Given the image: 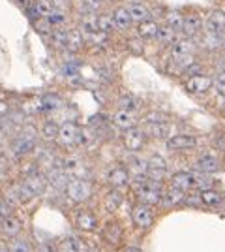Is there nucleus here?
<instances>
[{
    "label": "nucleus",
    "mask_w": 225,
    "mask_h": 252,
    "mask_svg": "<svg viewBox=\"0 0 225 252\" xmlns=\"http://www.w3.org/2000/svg\"><path fill=\"white\" fill-rule=\"evenodd\" d=\"M218 147H220L225 153V132L220 137H218Z\"/></svg>",
    "instance_id": "603ef678"
},
{
    "label": "nucleus",
    "mask_w": 225,
    "mask_h": 252,
    "mask_svg": "<svg viewBox=\"0 0 225 252\" xmlns=\"http://www.w3.org/2000/svg\"><path fill=\"white\" fill-rule=\"evenodd\" d=\"M126 168H128L129 175L135 181H145L147 179V171H149V160H143L135 153H131L126 160Z\"/></svg>",
    "instance_id": "ddd939ff"
},
{
    "label": "nucleus",
    "mask_w": 225,
    "mask_h": 252,
    "mask_svg": "<svg viewBox=\"0 0 225 252\" xmlns=\"http://www.w3.org/2000/svg\"><path fill=\"white\" fill-rule=\"evenodd\" d=\"M195 168H197V171H201V173L212 175V173H218L222 169V162H220V158L216 157L214 153H203L201 157L197 158Z\"/></svg>",
    "instance_id": "4468645a"
},
{
    "label": "nucleus",
    "mask_w": 225,
    "mask_h": 252,
    "mask_svg": "<svg viewBox=\"0 0 225 252\" xmlns=\"http://www.w3.org/2000/svg\"><path fill=\"white\" fill-rule=\"evenodd\" d=\"M107 179H109V185L113 187V189H126L131 185V175H129V171L126 166H115V168L109 169L107 173Z\"/></svg>",
    "instance_id": "f8f14e48"
},
{
    "label": "nucleus",
    "mask_w": 225,
    "mask_h": 252,
    "mask_svg": "<svg viewBox=\"0 0 225 252\" xmlns=\"http://www.w3.org/2000/svg\"><path fill=\"white\" fill-rule=\"evenodd\" d=\"M163 187L158 181H152V179H145V181H137L135 183V196L139 203H145V205H160L161 196H163Z\"/></svg>",
    "instance_id": "f257e3e1"
},
{
    "label": "nucleus",
    "mask_w": 225,
    "mask_h": 252,
    "mask_svg": "<svg viewBox=\"0 0 225 252\" xmlns=\"http://www.w3.org/2000/svg\"><path fill=\"white\" fill-rule=\"evenodd\" d=\"M49 21L53 23L54 27H62V25L68 21V13H64V11H58V10H53V13L49 15Z\"/></svg>",
    "instance_id": "de8ad7c7"
},
{
    "label": "nucleus",
    "mask_w": 225,
    "mask_h": 252,
    "mask_svg": "<svg viewBox=\"0 0 225 252\" xmlns=\"http://www.w3.org/2000/svg\"><path fill=\"white\" fill-rule=\"evenodd\" d=\"M169 51H171V57H190V55H195L197 45L193 42V38H188L182 34L175 38V42L169 45Z\"/></svg>",
    "instance_id": "1a4fd4ad"
},
{
    "label": "nucleus",
    "mask_w": 225,
    "mask_h": 252,
    "mask_svg": "<svg viewBox=\"0 0 225 252\" xmlns=\"http://www.w3.org/2000/svg\"><path fill=\"white\" fill-rule=\"evenodd\" d=\"M11 215V205L6 201V198L0 194V222L4 220L6 217H10Z\"/></svg>",
    "instance_id": "3c124183"
},
{
    "label": "nucleus",
    "mask_w": 225,
    "mask_h": 252,
    "mask_svg": "<svg viewBox=\"0 0 225 252\" xmlns=\"http://www.w3.org/2000/svg\"><path fill=\"white\" fill-rule=\"evenodd\" d=\"M8 249H10V252H32V245L28 243V239L17 235V237H11Z\"/></svg>",
    "instance_id": "ea45409f"
},
{
    "label": "nucleus",
    "mask_w": 225,
    "mask_h": 252,
    "mask_svg": "<svg viewBox=\"0 0 225 252\" xmlns=\"http://www.w3.org/2000/svg\"><path fill=\"white\" fill-rule=\"evenodd\" d=\"M62 169L68 175V179H88L90 177V168L85 164V160L79 157H66L62 160Z\"/></svg>",
    "instance_id": "39448f33"
},
{
    "label": "nucleus",
    "mask_w": 225,
    "mask_h": 252,
    "mask_svg": "<svg viewBox=\"0 0 225 252\" xmlns=\"http://www.w3.org/2000/svg\"><path fill=\"white\" fill-rule=\"evenodd\" d=\"M19 4H25V6H28V0H17Z\"/></svg>",
    "instance_id": "4d7b16f0"
},
{
    "label": "nucleus",
    "mask_w": 225,
    "mask_h": 252,
    "mask_svg": "<svg viewBox=\"0 0 225 252\" xmlns=\"http://www.w3.org/2000/svg\"><path fill=\"white\" fill-rule=\"evenodd\" d=\"M51 4H53L54 10L64 11V13H70V11H72V8H74L72 0H51Z\"/></svg>",
    "instance_id": "8fccbe9b"
},
{
    "label": "nucleus",
    "mask_w": 225,
    "mask_h": 252,
    "mask_svg": "<svg viewBox=\"0 0 225 252\" xmlns=\"http://www.w3.org/2000/svg\"><path fill=\"white\" fill-rule=\"evenodd\" d=\"M56 251L58 252H85V245L79 237L75 235H68L62 241L56 245Z\"/></svg>",
    "instance_id": "7c9ffc66"
},
{
    "label": "nucleus",
    "mask_w": 225,
    "mask_h": 252,
    "mask_svg": "<svg viewBox=\"0 0 225 252\" xmlns=\"http://www.w3.org/2000/svg\"><path fill=\"white\" fill-rule=\"evenodd\" d=\"M131 220L139 230H149L150 226L154 224V211L150 209V205L139 203L131 211Z\"/></svg>",
    "instance_id": "6e6552de"
},
{
    "label": "nucleus",
    "mask_w": 225,
    "mask_h": 252,
    "mask_svg": "<svg viewBox=\"0 0 225 252\" xmlns=\"http://www.w3.org/2000/svg\"><path fill=\"white\" fill-rule=\"evenodd\" d=\"M79 31L85 34V38H88L90 34H94L98 31V13H92V11H86L85 15L81 17L79 21Z\"/></svg>",
    "instance_id": "c756f323"
},
{
    "label": "nucleus",
    "mask_w": 225,
    "mask_h": 252,
    "mask_svg": "<svg viewBox=\"0 0 225 252\" xmlns=\"http://www.w3.org/2000/svg\"><path fill=\"white\" fill-rule=\"evenodd\" d=\"M58 130H60V126L56 125V123L47 121V123H43L42 128H40V136H42L43 141L51 143V141H56V139H58Z\"/></svg>",
    "instance_id": "72a5a7b5"
},
{
    "label": "nucleus",
    "mask_w": 225,
    "mask_h": 252,
    "mask_svg": "<svg viewBox=\"0 0 225 252\" xmlns=\"http://www.w3.org/2000/svg\"><path fill=\"white\" fill-rule=\"evenodd\" d=\"M212 85H214V77H210V75H206V74H197V75H190V77L186 79L184 89H186L190 94L203 96L212 89Z\"/></svg>",
    "instance_id": "423d86ee"
},
{
    "label": "nucleus",
    "mask_w": 225,
    "mask_h": 252,
    "mask_svg": "<svg viewBox=\"0 0 225 252\" xmlns=\"http://www.w3.org/2000/svg\"><path fill=\"white\" fill-rule=\"evenodd\" d=\"M81 126L74 123V121H68L64 125L60 126V130H58V143L66 149H74V147H79V143H81Z\"/></svg>",
    "instance_id": "7ed1b4c3"
},
{
    "label": "nucleus",
    "mask_w": 225,
    "mask_h": 252,
    "mask_svg": "<svg viewBox=\"0 0 225 252\" xmlns=\"http://www.w3.org/2000/svg\"><path fill=\"white\" fill-rule=\"evenodd\" d=\"M98 31L107 32V34H113V32L117 31L111 13H105V11H100L98 13Z\"/></svg>",
    "instance_id": "e433bc0d"
},
{
    "label": "nucleus",
    "mask_w": 225,
    "mask_h": 252,
    "mask_svg": "<svg viewBox=\"0 0 225 252\" xmlns=\"http://www.w3.org/2000/svg\"><path fill=\"white\" fill-rule=\"evenodd\" d=\"M222 107H224V109H225V96H224V105H222Z\"/></svg>",
    "instance_id": "bf43d9fd"
},
{
    "label": "nucleus",
    "mask_w": 225,
    "mask_h": 252,
    "mask_svg": "<svg viewBox=\"0 0 225 252\" xmlns=\"http://www.w3.org/2000/svg\"><path fill=\"white\" fill-rule=\"evenodd\" d=\"M184 198H186V192L175 189V187H169L167 190H163V196H161L160 205L161 207H165V209H169V207H176V205L184 203Z\"/></svg>",
    "instance_id": "b1692460"
},
{
    "label": "nucleus",
    "mask_w": 225,
    "mask_h": 252,
    "mask_svg": "<svg viewBox=\"0 0 225 252\" xmlns=\"http://www.w3.org/2000/svg\"><path fill=\"white\" fill-rule=\"evenodd\" d=\"M160 31V23L154 19H147L135 25V36L141 40H156V34Z\"/></svg>",
    "instance_id": "412c9836"
},
{
    "label": "nucleus",
    "mask_w": 225,
    "mask_h": 252,
    "mask_svg": "<svg viewBox=\"0 0 225 252\" xmlns=\"http://www.w3.org/2000/svg\"><path fill=\"white\" fill-rule=\"evenodd\" d=\"M176 36H178V32H175L173 29H169L167 25H160V31L156 34V40H158L160 45H171Z\"/></svg>",
    "instance_id": "4c0bfd02"
},
{
    "label": "nucleus",
    "mask_w": 225,
    "mask_h": 252,
    "mask_svg": "<svg viewBox=\"0 0 225 252\" xmlns=\"http://www.w3.org/2000/svg\"><path fill=\"white\" fill-rule=\"evenodd\" d=\"M85 11H92V13H100V10L103 8V0H81Z\"/></svg>",
    "instance_id": "49530a36"
},
{
    "label": "nucleus",
    "mask_w": 225,
    "mask_h": 252,
    "mask_svg": "<svg viewBox=\"0 0 225 252\" xmlns=\"http://www.w3.org/2000/svg\"><path fill=\"white\" fill-rule=\"evenodd\" d=\"M147 136L154 139H169L173 136V125L169 121L158 123V125H149V130H145Z\"/></svg>",
    "instance_id": "bb28decb"
},
{
    "label": "nucleus",
    "mask_w": 225,
    "mask_h": 252,
    "mask_svg": "<svg viewBox=\"0 0 225 252\" xmlns=\"http://www.w3.org/2000/svg\"><path fill=\"white\" fill-rule=\"evenodd\" d=\"M163 21L165 25L173 29L175 32H178V34H182V25H184V15L180 11L173 10V11H167L165 13V17H163Z\"/></svg>",
    "instance_id": "473e14b6"
},
{
    "label": "nucleus",
    "mask_w": 225,
    "mask_h": 252,
    "mask_svg": "<svg viewBox=\"0 0 225 252\" xmlns=\"http://www.w3.org/2000/svg\"><path fill=\"white\" fill-rule=\"evenodd\" d=\"M86 42L94 43V45H100V47H103V45H107L111 42V34L107 32H101V31H96L94 34H90L88 38H86Z\"/></svg>",
    "instance_id": "c03bdc74"
},
{
    "label": "nucleus",
    "mask_w": 225,
    "mask_h": 252,
    "mask_svg": "<svg viewBox=\"0 0 225 252\" xmlns=\"http://www.w3.org/2000/svg\"><path fill=\"white\" fill-rule=\"evenodd\" d=\"M137 121L139 119L135 115V111H128V109H118L117 113L113 115V123L120 130H128V128L137 126Z\"/></svg>",
    "instance_id": "5701e85b"
},
{
    "label": "nucleus",
    "mask_w": 225,
    "mask_h": 252,
    "mask_svg": "<svg viewBox=\"0 0 225 252\" xmlns=\"http://www.w3.org/2000/svg\"><path fill=\"white\" fill-rule=\"evenodd\" d=\"M128 11H129V15H131V21H133V25L147 21V19H152V10H150V8L147 6V4H145V2L129 4Z\"/></svg>",
    "instance_id": "a878e982"
},
{
    "label": "nucleus",
    "mask_w": 225,
    "mask_h": 252,
    "mask_svg": "<svg viewBox=\"0 0 225 252\" xmlns=\"http://www.w3.org/2000/svg\"><path fill=\"white\" fill-rule=\"evenodd\" d=\"M25 8H26V13L32 21L38 17H49L54 10L51 0H34L30 6H25Z\"/></svg>",
    "instance_id": "a211bd4d"
},
{
    "label": "nucleus",
    "mask_w": 225,
    "mask_h": 252,
    "mask_svg": "<svg viewBox=\"0 0 225 252\" xmlns=\"http://www.w3.org/2000/svg\"><path fill=\"white\" fill-rule=\"evenodd\" d=\"M147 177L152 179V181H158V183H163V179L167 177V162L161 155H152L149 158Z\"/></svg>",
    "instance_id": "9d476101"
},
{
    "label": "nucleus",
    "mask_w": 225,
    "mask_h": 252,
    "mask_svg": "<svg viewBox=\"0 0 225 252\" xmlns=\"http://www.w3.org/2000/svg\"><path fill=\"white\" fill-rule=\"evenodd\" d=\"M101 235H103V239H105L109 245L117 247V245H120V241H122V235H124V231H122V226H120L117 220H109L107 224L103 226V230H101Z\"/></svg>",
    "instance_id": "4be33fe9"
},
{
    "label": "nucleus",
    "mask_w": 225,
    "mask_h": 252,
    "mask_svg": "<svg viewBox=\"0 0 225 252\" xmlns=\"http://www.w3.org/2000/svg\"><path fill=\"white\" fill-rule=\"evenodd\" d=\"M220 40H222V47L225 49V31L222 32V34H220Z\"/></svg>",
    "instance_id": "6e6d98bb"
},
{
    "label": "nucleus",
    "mask_w": 225,
    "mask_h": 252,
    "mask_svg": "<svg viewBox=\"0 0 225 252\" xmlns=\"http://www.w3.org/2000/svg\"><path fill=\"white\" fill-rule=\"evenodd\" d=\"M167 143V149L169 151H175V153H180V151H192V149L197 147L199 139L192 134H175L169 139H165Z\"/></svg>",
    "instance_id": "0eeeda50"
},
{
    "label": "nucleus",
    "mask_w": 225,
    "mask_h": 252,
    "mask_svg": "<svg viewBox=\"0 0 225 252\" xmlns=\"http://www.w3.org/2000/svg\"><path fill=\"white\" fill-rule=\"evenodd\" d=\"M68 32L62 27H54V31L51 32L49 36V42L53 45L54 49H66V43H68Z\"/></svg>",
    "instance_id": "f704fd0d"
},
{
    "label": "nucleus",
    "mask_w": 225,
    "mask_h": 252,
    "mask_svg": "<svg viewBox=\"0 0 225 252\" xmlns=\"http://www.w3.org/2000/svg\"><path fill=\"white\" fill-rule=\"evenodd\" d=\"M147 125H158V123H165V121H169V117L165 115V113H161V111H150L145 115L143 119Z\"/></svg>",
    "instance_id": "a18cd8bd"
},
{
    "label": "nucleus",
    "mask_w": 225,
    "mask_h": 252,
    "mask_svg": "<svg viewBox=\"0 0 225 252\" xmlns=\"http://www.w3.org/2000/svg\"><path fill=\"white\" fill-rule=\"evenodd\" d=\"M34 31L38 32V34H42V36H51V32L54 31V25L49 21V17H38V19H34Z\"/></svg>",
    "instance_id": "58836bf2"
},
{
    "label": "nucleus",
    "mask_w": 225,
    "mask_h": 252,
    "mask_svg": "<svg viewBox=\"0 0 225 252\" xmlns=\"http://www.w3.org/2000/svg\"><path fill=\"white\" fill-rule=\"evenodd\" d=\"M147 141H149L147 132L141 130V128H137V126L124 130L122 143H124V149H126L128 153H139V151H143L145 145H147Z\"/></svg>",
    "instance_id": "20e7f679"
},
{
    "label": "nucleus",
    "mask_w": 225,
    "mask_h": 252,
    "mask_svg": "<svg viewBox=\"0 0 225 252\" xmlns=\"http://www.w3.org/2000/svg\"><path fill=\"white\" fill-rule=\"evenodd\" d=\"M122 201H124L122 192L118 189H111L103 196V209L107 211V213H117L120 209V205H122Z\"/></svg>",
    "instance_id": "cd10ccee"
},
{
    "label": "nucleus",
    "mask_w": 225,
    "mask_h": 252,
    "mask_svg": "<svg viewBox=\"0 0 225 252\" xmlns=\"http://www.w3.org/2000/svg\"><path fill=\"white\" fill-rule=\"evenodd\" d=\"M64 190L70 201L85 203L92 196V183L88 179H68Z\"/></svg>",
    "instance_id": "f03ea898"
},
{
    "label": "nucleus",
    "mask_w": 225,
    "mask_h": 252,
    "mask_svg": "<svg viewBox=\"0 0 225 252\" xmlns=\"http://www.w3.org/2000/svg\"><path fill=\"white\" fill-rule=\"evenodd\" d=\"M86 43L85 34L79 31V29H74V31L68 32V43H66V51L70 53H79Z\"/></svg>",
    "instance_id": "c85d7f7f"
},
{
    "label": "nucleus",
    "mask_w": 225,
    "mask_h": 252,
    "mask_svg": "<svg viewBox=\"0 0 225 252\" xmlns=\"http://www.w3.org/2000/svg\"><path fill=\"white\" fill-rule=\"evenodd\" d=\"M23 183L32 190L34 196H40V194H43L45 189H47V177L43 175L42 171H38V169H34V171H30V173H26V175L23 177Z\"/></svg>",
    "instance_id": "f3484780"
},
{
    "label": "nucleus",
    "mask_w": 225,
    "mask_h": 252,
    "mask_svg": "<svg viewBox=\"0 0 225 252\" xmlns=\"http://www.w3.org/2000/svg\"><path fill=\"white\" fill-rule=\"evenodd\" d=\"M105 4H113V2H117V0H103Z\"/></svg>",
    "instance_id": "13d9d810"
},
{
    "label": "nucleus",
    "mask_w": 225,
    "mask_h": 252,
    "mask_svg": "<svg viewBox=\"0 0 225 252\" xmlns=\"http://www.w3.org/2000/svg\"><path fill=\"white\" fill-rule=\"evenodd\" d=\"M225 31V10L214 8L208 11L206 19H204V32H212V34H222Z\"/></svg>",
    "instance_id": "9b49d317"
},
{
    "label": "nucleus",
    "mask_w": 225,
    "mask_h": 252,
    "mask_svg": "<svg viewBox=\"0 0 225 252\" xmlns=\"http://www.w3.org/2000/svg\"><path fill=\"white\" fill-rule=\"evenodd\" d=\"M124 6H129V4H137V2H145V0H122Z\"/></svg>",
    "instance_id": "5fc2aeb1"
},
{
    "label": "nucleus",
    "mask_w": 225,
    "mask_h": 252,
    "mask_svg": "<svg viewBox=\"0 0 225 252\" xmlns=\"http://www.w3.org/2000/svg\"><path fill=\"white\" fill-rule=\"evenodd\" d=\"M171 187L182 190V192H192L193 190V173L192 171H176L171 175Z\"/></svg>",
    "instance_id": "393cba45"
},
{
    "label": "nucleus",
    "mask_w": 225,
    "mask_h": 252,
    "mask_svg": "<svg viewBox=\"0 0 225 252\" xmlns=\"http://www.w3.org/2000/svg\"><path fill=\"white\" fill-rule=\"evenodd\" d=\"M216 89V93L220 96H225V70H222L220 74L214 77V85H212Z\"/></svg>",
    "instance_id": "09e8293b"
},
{
    "label": "nucleus",
    "mask_w": 225,
    "mask_h": 252,
    "mask_svg": "<svg viewBox=\"0 0 225 252\" xmlns=\"http://www.w3.org/2000/svg\"><path fill=\"white\" fill-rule=\"evenodd\" d=\"M118 107H120V109H128V111H137L139 100L133 94H124V96H120V100H118Z\"/></svg>",
    "instance_id": "a19ab883"
},
{
    "label": "nucleus",
    "mask_w": 225,
    "mask_h": 252,
    "mask_svg": "<svg viewBox=\"0 0 225 252\" xmlns=\"http://www.w3.org/2000/svg\"><path fill=\"white\" fill-rule=\"evenodd\" d=\"M204 29V21L199 13H188L184 15V25H182V34L188 38H195L197 34H201Z\"/></svg>",
    "instance_id": "2eb2a0df"
},
{
    "label": "nucleus",
    "mask_w": 225,
    "mask_h": 252,
    "mask_svg": "<svg viewBox=\"0 0 225 252\" xmlns=\"http://www.w3.org/2000/svg\"><path fill=\"white\" fill-rule=\"evenodd\" d=\"M75 226L83 231H96L98 230V217L88 209L79 211L75 215Z\"/></svg>",
    "instance_id": "6ab92c4d"
},
{
    "label": "nucleus",
    "mask_w": 225,
    "mask_h": 252,
    "mask_svg": "<svg viewBox=\"0 0 225 252\" xmlns=\"http://www.w3.org/2000/svg\"><path fill=\"white\" fill-rule=\"evenodd\" d=\"M126 49H128L131 55H143L145 53V40L141 38H128L126 40Z\"/></svg>",
    "instance_id": "37998d69"
},
{
    "label": "nucleus",
    "mask_w": 225,
    "mask_h": 252,
    "mask_svg": "<svg viewBox=\"0 0 225 252\" xmlns=\"http://www.w3.org/2000/svg\"><path fill=\"white\" fill-rule=\"evenodd\" d=\"M122 252H143L139 247H124V251Z\"/></svg>",
    "instance_id": "864d4df0"
},
{
    "label": "nucleus",
    "mask_w": 225,
    "mask_h": 252,
    "mask_svg": "<svg viewBox=\"0 0 225 252\" xmlns=\"http://www.w3.org/2000/svg\"><path fill=\"white\" fill-rule=\"evenodd\" d=\"M203 45L210 51H216L222 47V40H220V34H212V32H204L203 36Z\"/></svg>",
    "instance_id": "79ce46f5"
},
{
    "label": "nucleus",
    "mask_w": 225,
    "mask_h": 252,
    "mask_svg": "<svg viewBox=\"0 0 225 252\" xmlns=\"http://www.w3.org/2000/svg\"><path fill=\"white\" fill-rule=\"evenodd\" d=\"M206 189H214V181L208 173H193V190H206Z\"/></svg>",
    "instance_id": "c9c22d12"
},
{
    "label": "nucleus",
    "mask_w": 225,
    "mask_h": 252,
    "mask_svg": "<svg viewBox=\"0 0 225 252\" xmlns=\"http://www.w3.org/2000/svg\"><path fill=\"white\" fill-rule=\"evenodd\" d=\"M199 198H201V203L206 207H220L224 203V196L214 189L199 190Z\"/></svg>",
    "instance_id": "2f4dec72"
},
{
    "label": "nucleus",
    "mask_w": 225,
    "mask_h": 252,
    "mask_svg": "<svg viewBox=\"0 0 225 252\" xmlns=\"http://www.w3.org/2000/svg\"><path fill=\"white\" fill-rule=\"evenodd\" d=\"M111 15H113V21H115V29L117 31L128 32L133 29V21H131L128 6H117V8H113Z\"/></svg>",
    "instance_id": "dca6fc26"
},
{
    "label": "nucleus",
    "mask_w": 225,
    "mask_h": 252,
    "mask_svg": "<svg viewBox=\"0 0 225 252\" xmlns=\"http://www.w3.org/2000/svg\"><path fill=\"white\" fill-rule=\"evenodd\" d=\"M21 230H23V222L21 219H17L13 213H11L10 217H6L4 220L0 222V233L2 235H6V237H17V235H21Z\"/></svg>",
    "instance_id": "aec40b11"
}]
</instances>
